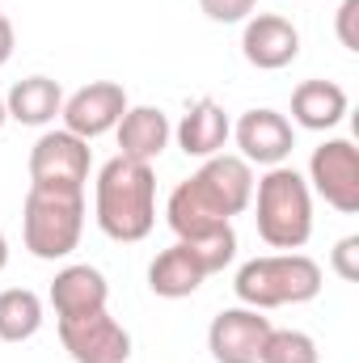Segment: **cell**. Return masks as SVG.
Instances as JSON below:
<instances>
[{"label": "cell", "instance_id": "obj_1", "mask_svg": "<svg viewBox=\"0 0 359 363\" xmlns=\"http://www.w3.org/2000/svg\"><path fill=\"white\" fill-rule=\"evenodd\" d=\"M254 199V169L241 157L216 152L207 157L186 182L174 186L170 194V228L178 233V241H199L211 237L220 228L233 224V216H241Z\"/></svg>", "mask_w": 359, "mask_h": 363}, {"label": "cell", "instance_id": "obj_2", "mask_svg": "<svg viewBox=\"0 0 359 363\" xmlns=\"http://www.w3.org/2000/svg\"><path fill=\"white\" fill-rule=\"evenodd\" d=\"M93 216L110 241L136 245L157 224V174L144 161L110 157L93 186Z\"/></svg>", "mask_w": 359, "mask_h": 363}, {"label": "cell", "instance_id": "obj_3", "mask_svg": "<svg viewBox=\"0 0 359 363\" xmlns=\"http://www.w3.org/2000/svg\"><path fill=\"white\" fill-rule=\"evenodd\" d=\"M258 207V237L270 250L292 254L304 250V241L313 237V190L292 165H275L254 182V199Z\"/></svg>", "mask_w": 359, "mask_h": 363}, {"label": "cell", "instance_id": "obj_4", "mask_svg": "<svg viewBox=\"0 0 359 363\" xmlns=\"http://www.w3.org/2000/svg\"><path fill=\"white\" fill-rule=\"evenodd\" d=\"M85 233V190L30 186L21 203V237L26 250L43 262L68 258Z\"/></svg>", "mask_w": 359, "mask_h": 363}, {"label": "cell", "instance_id": "obj_5", "mask_svg": "<svg viewBox=\"0 0 359 363\" xmlns=\"http://www.w3.org/2000/svg\"><path fill=\"white\" fill-rule=\"evenodd\" d=\"M321 267L309 254H267V258H250L237 279L233 291L245 308H283V304H309L321 291Z\"/></svg>", "mask_w": 359, "mask_h": 363}, {"label": "cell", "instance_id": "obj_6", "mask_svg": "<svg viewBox=\"0 0 359 363\" xmlns=\"http://www.w3.org/2000/svg\"><path fill=\"white\" fill-rule=\"evenodd\" d=\"M237 258V233L233 224L211 233V237H199V241H174L170 250H161L148 267V287L153 296L161 300H186L203 287V279L216 271H224L228 262Z\"/></svg>", "mask_w": 359, "mask_h": 363}, {"label": "cell", "instance_id": "obj_7", "mask_svg": "<svg viewBox=\"0 0 359 363\" xmlns=\"http://www.w3.org/2000/svg\"><path fill=\"white\" fill-rule=\"evenodd\" d=\"M89 140L72 131H43L30 148V186H55V190H85L89 182Z\"/></svg>", "mask_w": 359, "mask_h": 363}, {"label": "cell", "instance_id": "obj_8", "mask_svg": "<svg viewBox=\"0 0 359 363\" xmlns=\"http://www.w3.org/2000/svg\"><path fill=\"white\" fill-rule=\"evenodd\" d=\"M60 342L72 355V363H127L131 359V334L106 313H81V317H60Z\"/></svg>", "mask_w": 359, "mask_h": 363}, {"label": "cell", "instance_id": "obj_9", "mask_svg": "<svg viewBox=\"0 0 359 363\" xmlns=\"http://www.w3.org/2000/svg\"><path fill=\"white\" fill-rule=\"evenodd\" d=\"M313 190L343 216L359 211V148L351 140H326L309 157V178Z\"/></svg>", "mask_w": 359, "mask_h": 363}, {"label": "cell", "instance_id": "obj_10", "mask_svg": "<svg viewBox=\"0 0 359 363\" xmlns=\"http://www.w3.org/2000/svg\"><path fill=\"white\" fill-rule=\"evenodd\" d=\"M270 330H275L270 317H263L258 308H245V304L224 308L207 325V351L216 363H258Z\"/></svg>", "mask_w": 359, "mask_h": 363}, {"label": "cell", "instance_id": "obj_11", "mask_svg": "<svg viewBox=\"0 0 359 363\" xmlns=\"http://www.w3.org/2000/svg\"><path fill=\"white\" fill-rule=\"evenodd\" d=\"M233 140H237V148H241V161L267 165V169L283 165V161L292 157V148H296L292 123H287L279 110H270V106L245 110V114L237 118V127H233Z\"/></svg>", "mask_w": 359, "mask_h": 363}, {"label": "cell", "instance_id": "obj_12", "mask_svg": "<svg viewBox=\"0 0 359 363\" xmlns=\"http://www.w3.org/2000/svg\"><path fill=\"white\" fill-rule=\"evenodd\" d=\"M127 93L123 85H114V81H93L85 89H77L72 97H64V110H60V118H64V131H72V135H81V140H97V135H106V131H114L118 127V118L127 114Z\"/></svg>", "mask_w": 359, "mask_h": 363}, {"label": "cell", "instance_id": "obj_13", "mask_svg": "<svg viewBox=\"0 0 359 363\" xmlns=\"http://www.w3.org/2000/svg\"><path fill=\"white\" fill-rule=\"evenodd\" d=\"M241 55H245V64L258 68V72H279V68H287V64L300 55V30H296L287 17H279V13L245 17Z\"/></svg>", "mask_w": 359, "mask_h": 363}, {"label": "cell", "instance_id": "obj_14", "mask_svg": "<svg viewBox=\"0 0 359 363\" xmlns=\"http://www.w3.org/2000/svg\"><path fill=\"white\" fill-rule=\"evenodd\" d=\"M114 135H118V157H131V161L153 165L170 148L174 127H170L165 110H157V106H127V114L118 118Z\"/></svg>", "mask_w": 359, "mask_h": 363}, {"label": "cell", "instance_id": "obj_15", "mask_svg": "<svg viewBox=\"0 0 359 363\" xmlns=\"http://www.w3.org/2000/svg\"><path fill=\"white\" fill-rule=\"evenodd\" d=\"M174 135H178V148L186 157L207 161V157L224 152V144H228V135H233V123H228V114H224L220 101L199 97V101L182 114V123L174 127Z\"/></svg>", "mask_w": 359, "mask_h": 363}, {"label": "cell", "instance_id": "obj_16", "mask_svg": "<svg viewBox=\"0 0 359 363\" xmlns=\"http://www.w3.org/2000/svg\"><path fill=\"white\" fill-rule=\"evenodd\" d=\"M110 300V283L106 274L89 267V262H77V267H64V271L51 279V308H55V321L60 317H81V313H97L106 308Z\"/></svg>", "mask_w": 359, "mask_h": 363}, {"label": "cell", "instance_id": "obj_17", "mask_svg": "<svg viewBox=\"0 0 359 363\" xmlns=\"http://www.w3.org/2000/svg\"><path fill=\"white\" fill-rule=\"evenodd\" d=\"M347 89L334 81H300L292 89V123L304 131H330L347 118Z\"/></svg>", "mask_w": 359, "mask_h": 363}, {"label": "cell", "instance_id": "obj_18", "mask_svg": "<svg viewBox=\"0 0 359 363\" xmlns=\"http://www.w3.org/2000/svg\"><path fill=\"white\" fill-rule=\"evenodd\" d=\"M4 110H9V118L21 123V127H47V123H55V114L64 110V89H60V81H51V77H26V81H17V85L9 89Z\"/></svg>", "mask_w": 359, "mask_h": 363}, {"label": "cell", "instance_id": "obj_19", "mask_svg": "<svg viewBox=\"0 0 359 363\" xmlns=\"http://www.w3.org/2000/svg\"><path fill=\"white\" fill-rule=\"evenodd\" d=\"M43 330V300L30 287L0 291V342H26Z\"/></svg>", "mask_w": 359, "mask_h": 363}, {"label": "cell", "instance_id": "obj_20", "mask_svg": "<svg viewBox=\"0 0 359 363\" xmlns=\"http://www.w3.org/2000/svg\"><path fill=\"white\" fill-rule=\"evenodd\" d=\"M258 363H321V355L304 330H270Z\"/></svg>", "mask_w": 359, "mask_h": 363}, {"label": "cell", "instance_id": "obj_21", "mask_svg": "<svg viewBox=\"0 0 359 363\" xmlns=\"http://www.w3.org/2000/svg\"><path fill=\"white\" fill-rule=\"evenodd\" d=\"M199 9H203L211 21H220V26H233V21L254 17L258 0H199Z\"/></svg>", "mask_w": 359, "mask_h": 363}, {"label": "cell", "instance_id": "obj_22", "mask_svg": "<svg viewBox=\"0 0 359 363\" xmlns=\"http://www.w3.org/2000/svg\"><path fill=\"white\" fill-rule=\"evenodd\" d=\"M330 267H334V274H338L343 283H355L359 279V237H343V241L334 245Z\"/></svg>", "mask_w": 359, "mask_h": 363}, {"label": "cell", "instance_id": "obj_23", "mask_svg": "<svg viewBox=\"0 0 359 363\" xmlns=\"http://www.w3.org/2000/svg\"><path fill=\"white\" fill-rule=\"evenodd\" d=\"M355 17H359V0H343V4H338V43H343L347 51H359Z\"/></svg>", "mask_w": 359, "mask_h": 363}, {"label": "cell", "instance_id": "obj_24", "mask_svg": "<svg viewBox=\"0 0 359 363\" xmlns=\"http://www.w3.org/2000/svg\"><path fill=\"white\" fill-rule=\"evenodd\" d=\"M13 47H17V38H13V21L0 13V68L13 60Z\"/></svg>", "mask_w": 359, "mask_h": 363}, {"label": "cell", "instance_id": "obj_25", "mask_svg": "<svg viewBox=\"0 0 359 363\" xmlns=\"http://www.w3.org/2000/svg\"><path fill=\"white\" fill-rule=\"evenodd\" d=\"M9 267V241H4V233H0V271Z\"/></svg>", "mask_w": 359, "mask_h": 363}, {"label": "cell", "instance_id": "obj_26", "mask_svg": "<svg viewBox=\"0 0 359 363\" xmlns=\"http://www.w3.org/2000/svg\"><path fill=\"white\" fill-rule=\"evenodd\" d=\"M9 123V110H4V97H0V127Z\"/></svg>", "mask_w": 359, "mask_h": 363}]
</instances>
